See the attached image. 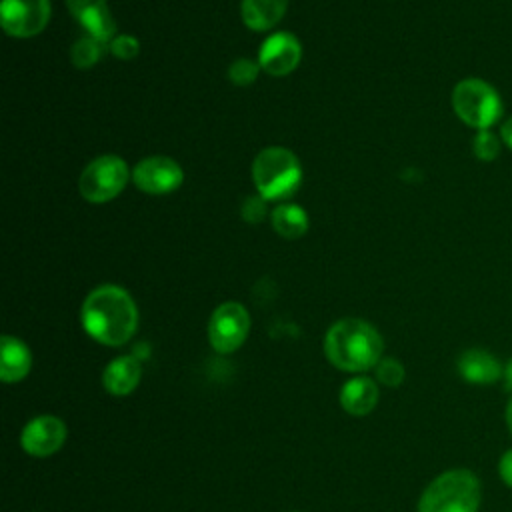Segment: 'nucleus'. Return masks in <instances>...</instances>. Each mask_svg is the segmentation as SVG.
Returning a JSON list of instances; mask_svg holds the SVG:
<instances>
[{"mask_svg": "<svg viewBox=\"0 0 512 512\" xmlns=\"http://www.w3.org/2000/svg\"><path fill=\"white\" fill-rule=\"evenodd\" d=\"M80 318L84 330L106 346L128 342L138 326V310L132 296L114 284L92 290L82 304Z\"/></svg>", "mask_w": 512, "mask_h": 512, "instance_id": "f257e3e1", "label": "nucleus"}, {"mask_svg": "<svg viewBox=\"0 0 512 512\" xmlns=\"http://www.w3.org/2000/svg\"><path fill=\"white\" fill-rule=\"evenodd\" d=\"M384 350L378 330L358 318H344L330 326L324 352L328 360L346 372H362L380 362Z\"/></svg>", "mask_w": 512, "mask_h": 512, "instance_id": "f03ea898", "label": "nucleus"}, {"mask_svg": "<svg viewBox=\"0 0 512 512\" xmlns=\"http://www.w3.org/2000/svg\"><path fill=\"white\" fill-rule=\"evenodd\" d=\"M482 486L466 468L446 470L436 476L420 496L418 512H478Z\"/></svg>", "mask_w": 512, "mask_h": 512, "instance_id": "7ed1b4c3", "label": "nucleus"}, {"mask_svg": "<svg viewBox=\"0 0 512 512\" xmlns=\"http://www.w3.org/2000/svg\"><path fill=\"white\" fill-rule=\"evenodd\" d=\"M252 180L264 200H286L298 190L302 168L288 148L270 146L254 158Z\"/></svg>", "mask_w": 512, "mask_h": 512, "instance_id": "20e7f679", "label": "nucleus"}, {"mask_svg": "<svg viewBox=\"0 0 512 512\" xmlns=\"http://www.w3.org/2000/svg\"><path fill=\"white\" fill-rule=\"evenodd\" d=\"M452 108L466 126L490 130L502 118L504 104L492 84L480 78H466L452 90Z\"/></svg>", "mask_w": 512, "mask_h": 512, "instance_id": "39448f33", "label": "nucleus"}, {"mask_svg": "<svg viewBox=\"0 0 512 512\" xmlns=\"http://www.w3.org/2000/svg\"><path fill=\"white\" fill-rule=\"evenodd\" d=\"M130 172L120 156L106 154L92 160L78 178V190L84 200L104 204L116 198L128 184Z\"/></svg>", "mask_w": 512, "mask_h": 512, "instance_id": "423d86ee", "label": "nucleus"}, {"mask_svg": "<svg viewBox=\"0 0 512 512\" xmlns=\"http://www.w3.org/2000/svg\"><path fill=\"white\" fill-rule=\"evenodd\" d=\"M250 330V316L238 302L220 304L208 322V340L220 354H230L240 348Z\"/></svg>", "mask_w": 512, "mask_h": 512, "instance_id": "0eeeda50", "label": "nucleus"}, {"mask_svg": "<svg viewBox=\"0 0 512 512\" xmlns=\"http://www.w3.org/2000/svg\"><path fill=\"white\" fill-rule=\"evenodd\" d=\"M2 28L14 38L40 34L50 20V0H2Z\"/></svg>", "mask_w": 512, "mask_h": 512, "instance_id": "6e6552de", "label": "nucleus"}, {"mask_svg": "<svg viewBox=\"0 0 512 512\" xmlns=\"http://www.w3.org/2000/svg\"><path fill=\"white\" fill-rule=\"evenodd\" d=\"M132 180L136 188L146 194H168L182 184L184 174L176 160L168 156H150L134 166Z\"/></svg>", "mask_w": 512, "mask_h": 512, "instance_id": "1a4fd4ad", "label": "nucleus"}, {"mask_svg": "<svg viewBox=\"0 0 512 512\" xmlns=\"http://www.w3.org/2000/svg\"><path fill=\"white\" fill-rule=\"evenodd\" d=\"M300 58L302 46L298 38L290 32H276L264 40L258 54V64L272 76H286L300 64Z\"/></svg>", "mask_w": 512, "mask_h": 512, "instance_id": "9d476101", "label": "nucleus"}, {"mask_svg": "<svg viewBox=\"0 0 512 512\" xmlns=\"http://www.w3.org/2000/svg\"><path fill=\"white\" fill-rule=\"evenodd\" d=\"M22 448L32 456H50L66 440V424L56 416H38L22 430Z\"/></svg>", "mask_w": 512, "mask_h": 512, "instance_id": "9b49d317", "label": "nucleus"}, {"mask_svg": "<svg viewBox=\"0 0 512 512\" xmlns=\"http://www.w3.org/2000/svg\"><path fill=\"white\" fill-rule=\"evenodd\" d=\"M68 10L84 26L88 36L106 44L116 36L114 18L108 10L106 0H66Z\"/></svg>", "mask_w": 512, "mask_h": 512, "instance_id": "f8f14e48", "label": "nucleus"}, {"mask_svg": "<svg viewBox=\"0 0 512 512\" xmlns=\"http://www.w3.org/2000/svg\"><path fill=\"white\" fill-rule=\"evenodd\" d=\"M456 368H458V374L466 382L478 384V386L494 384L504 374V368H502L500 360L496 356H492L488 350H482V348L464 350L458 356Z\"/></svg>", "mask_w": 512, "mask_h": 512, "instance_id": "ddd939ff", "label": "nucleus"}, {"mask_svg": "<svg viewBox=\"0 0 512 512\" xmlns=\"http://www.w3.org/2000/svg\"><path fill=\"white\" fill-rule=\"evenodd\" d=\"M142 376V364L136 356H118L114 358L102 374L104 388L114 396L130 394Z\"/></svg>", "mask_w": 512, "mask_h": 512, "instance_id": "4468645a", "label": "nucleus"}, {"mask_svg": "<svg viewBox=\"0 0 512 512\" xmlns=\"http://www.w3.org/2000/svg\"><path fill=\"white\" fill-rule=\"evenodd\" d=\"M30 366H32V354L28 346L14 336H2L0 378L4 382H18L30 372Z\"/></svg>", "mask_w": 512, "mask_h": 512, "instance_id": "2eb2a0df", "label": "nucleus"}, {"mask_svg": "<svg viewBox=\"0 0 512 512\" xmlns=\"http://www.w3.org/2000/svg\"><path fill=\"white\" fill-rule=\"evenodd\" d=\"M378 402V386L366 378L358 376L348 380L340 390V404L352 416H366L374 410Z\"/></svg>", "mask_w": 512, "mask_h": 512, "instance_id": "dca6fc26", "label": "nucleus"}, {"mask_svg": "<svg viewBox=\"0 0 512 512\" xmlns=\"http://www.w3.org/2000/svg\"><path fill=\"white\" fill-rule=\"evenodd\" d=\"M288 0H242V20L250 30L264 32L280 22Z\"/></svg>", "mask_w": 512, "mask_h": 512, "instance_id": "f3484780", "label": "nucleus"}, {"mask_svg": "<svg viewBox=\"0 0 512 512\" xmlns=\"http://www.w3.org/2000/svg\"><path fill=\"white\" fill-rule=\"evenodd\" d=\"M274 230L288 240L300 238L308 230V214L298 204H280L272 212Z\"/></svg>", "mask_w": 512, "mask_h": 512, "instance_id": "a211bd4d", "label": "nucleus"}, {"mask_svg": "<svg viewBox=\"0 0 512 512\" xmlns=\"http://www.w3.org/2000/svg\"><path fill=\"white\" fill-rule=\"evenodd\" d=\"M102 46H104V44L98 42V40L92 38V36L78 38V40L74 42V46H72V52H70L72 64H74L76 68H90L92 64H96V62L100 60V56H102V52H104Z\"/></svg>", "mask_w": 512, "mask_h": 512, "instance_id": "6ab92c4d", "label": "nucleus"}, {"mask_svg": "<svg viewBox=\"0 0 512 512\" xmlns=\"http://www.w3.org/2000/svg\"><path fill=\"white\" fill-rule=\"evenodd\" d=\"M500 144L502 140L490 130H478V134L472 140V152L478 160L490 162L500 154Z\"/></svg>", "mask_w": 512, "mask_h": 512, "instance_id": "aec40b11", "label": "nucleus"}, {"mask_svg": "<svg viewBox=\"0 0 512 512\" xmlns=\"http://www.w3.org/2000/svg\"><path fill=\"white\" fill-rule=\"evenodd\" d=\"M258 68H260V64H256L254 60H250V58H238V60H234V62L230 64V68H228V78H230V82L236 84V86H248V84H252V82L256 80Z\"/></svg>", "mask_w": 512, "mask_h": 512, "instance_id": "412c9836", "label": "nucleus"}, {"mask_svg": "<svg viewBox=\"0 0 512 512\" xmlns=\"http://www.w3.org/2000/svg\"><path fill=\"white\" fill-rule=\"evenodd\" d=\"M376 378L380 384L396 388L404 382V366L394 358H384L376 364Z\"/></svg>", "mask_w": 512, "mask_h": 512, "instance_id": "4be33fe9", "label": "nucleus"}, {"mask_svg": "<svg viewBox=\"0 0 512 512\" xmlns=\"http://www.w3.org/2000/svg\"><path fill=\"white\" fill-rule=\"evenodd\" d=\"M110 52L120 60H132L140 52V44L130 34H116L110 40Z\"/></svg>", "mask_w": 512, "mask_h": 512, "instance_id": "5701e85b", "label": "nucleus"}, {"mask_svg": "<svg viewBox=\"0 0 512 512\" xmlns=\"http://www.w3.org/2000/svg\"><path fill=\"white\" fill-rule=\"evenodd\" d=\"M242 216L246 222H260L266 216V200L262 196H250L242 204Z\"/></svg>", "mask_w": 512, "mask_h": 512, "instance_id": "b1692460", "label": "nucleus"}, {"mask_svg": "<svg viewBox=\"0 0 512 512\" xmlns=\"http://www.w3.org/2000/svg\"><path fill=\"white\" fill-rule=\"evenodd\" d=\"M498 474L506 486L512 488V448H508L498 462Z\"/></svg>", "mask_w": 512, "mask_h": 512, "instance_id": "393cba45", "label": "nucleus"}, {"mask_svg": "<svg viewBox=\"0 0 512 512\" xmlns=\"http://www.w3.org/2000/svg\"><path fill=\"white\" fill-rule=\"evenodd\" d=\"M500 140L512 150V116L500 128Z\"/></svg>", "mask_w": 512, "mask_h": 512, "instance_id": "a878e982", "label": "nucleus"}, {"mask_svg": "<svg viewBox=\"0 0 512 512\" xmlns=\"http://www.w3.org/2000/svg\"><path fill=\"white\" fill-rule=\"evenodd\" d=\"M502 378H504V390H506V392H512V358H510L508 364L504 366Z\"/></svg>", "mask_w": 512, "mask_h": 512, "instance_id": "bb28decb", "label": "nucleus"}, {"mask_svg": "<svg viewBox=\"0 0 512 512\" xmlns=\"http://www.w3.org/2000/svg\"><path fill=\"white\" fill-rule=\"evenodd\" d=\"M504 418H506V426H508V430L512 432V398L508 400V404H506V414H504Z\"/></svg>", "mask_w": 512, "mask_h": 512, "instance_id": "cd10ccee", "label": "nucleus"}]
</instances>
